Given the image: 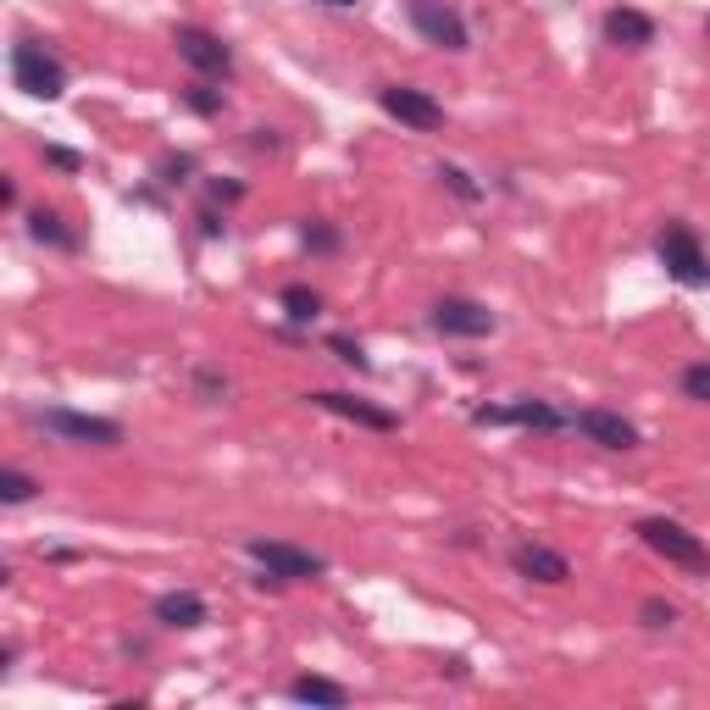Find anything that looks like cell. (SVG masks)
I'll return each mask as SVG.
<instances>
[{
  "label": "cell",
  "instance_id": "4316f807",
  "mask_svg": "<svg viewBox=\"0 0 710 710\" xmlns=\"http://www.w3.org/2000/svg\"><path fill=\"white\" fill-rule=\"evenodd\" d=\"M211 195H217V200H239L244 189H239V184H211Z\"/></svg>",
  "mask_w": 710,
  "mask_h": 710
},
{
  "label": "cell",
  "instance_id": "9c48e42d",
  "mask_svg": "<svg viewBox=\"0 0 710 710\" xmlns=\"http://www.w3.org/2000/svg\"><path fill=\"white\" fill-rule=\"evenodd\" d=\"M434 328L450 339H483V334H494V312L467 295H445V301H434Z\"/></svg>",
  "mask_w": 710,
  "mask_h": 710
},
{
  "label": "cell",
  "instance_id": "8992f818",
  "mask_svg": "<svg viewBox=\"0 0 710 710\" xmlns=\"http://www.w3.org/2000/svg\"><path fill=\"white\" fill-rule=\"evenodd\" d=\"M411 29L428 40V45H439V51H467L472 45L461 12L445 7V0H411Z\"/></svg>",
  "mask_w": 710,
  "mask_h": 710
},
{
  "label": "cell",
  "instance_id": "484cf974",
  "mask_svg": "<svg viewBox=\"0 0 710 710\" xmlns=\"http://www.w3.org/2000/svg\"><path fill=\"white\" fill-rule=\"evenodd\" d=\"M334 350H339V361H350V367H367L361 345H350V339H334Z\"/></svg>",
  "mask_w": 710,
  "mask_h": 710
},
{
  "label": "cell",
  "instance_id": "5b68a950",
  "mask_svg": "<svg viewBox=\"0 0 710 710\" xmlns=\"http://www.w3.org/2000/svg\"><path fill=\"white\" fill-rule=\"evenodd\" d=\"M378 106H383L400 128H411V133H434V128H445V106H439L428 89L389 84V89H378Z\"/></svg>",
  "mask_w": 710,
  "mask_h": 710
},
{
  "label": "cell",
  "instance_id": "6da1fadb",
  "mask_svg": "<svg viewBox=\"0 0 710 710\" xmlns=\"http://www.w3.org/2000/svg\"><path fill=\"white\" fill-rule=\"evenodd\" d=\"M34 422L51 434V439H62V445H89V450H111V445H122V428L111 416H89V411H67V405H45V411H34Z\"/></svg>",
  "mask_w": 710,
  "mask_h": 710
},
{
  "label": "cell",
  "instance_id": "ba28073f",
  "mask_svg": "<svg viewBox=\"0 0 710 710\" xmlns=\"http://www.w3.org/2000/svg\"><path fill=\"white\" fill-rule=\"evenodd\" d=\"M173 45H178V56H184L195 73H206V78H228V73H233V51H228L217 34L195 29V23H184V29L173 34Z\"/></svg>",
  "mask_w": 710,
  "mask_h": 710
},
{
  "label": "cell",
  "instance_id": "d4e9b609",
  "mask_svg": "<svg viewBox=\"0 0 710 710\" xmlns=\"http://www.w3.org/2000/svg\"><path fill=\"white\" fill-rule=\"evenodd\" d=\"M306 244H312V250H334V244H339V233H334L328 222H306Z\"/></svg>",
  "mask_w": 710,
  "mask_h": 710
},
{
  "label": "cell",
  "instance_id": "7a4b0ae2",
  "mask_svg": "<svg viewBox=\"0 0 710 710\" xmlns=\"http://www.w3.org/2000/svg\"><path fill=\"white\" fill-rule=\"evenodd\" d=\"M638 538H644L660 560L682 566V572H710V549L699 544V533H688V527L671 522V516H644V522H638Z\"/></svg>",
  "mask_w": 710,
  "mask_h": 710
},
{
  "label": "cell",
  "instance_id": "e0dca14e",
  "mask_svg": "<svg viewBox=\"0 0 710 710\" xmlns=\"http://www.w3.org/2000/svg\"><path fill=\"white\" fill-rule=\"evenodd\" d=\"M29 233L40 239V244H56V250H78V233L73 228H62V217L56 211H29Z\"/></svg>",
  "mask_w": 710,
  "mask_h": 710
},
{
  "label": "cell",
  "instance_id": "4fadbf2b",
  "mask_svg": "<svg viewBox=\"0 0 710 710\" xmlns=\"http://www.w3.org/2000/svg\"><path fill=\"white\" fill-rule=\"evenodd\" d=\"M511 566L522 578H533V583H566V578H572V560H566L560 549H549V544H516Z\"/></svg>",
  "mask_w": 710,
  "mask_h": 710
},
{
  "label": "cell",
  "instance_id": "cb8c5ba5",
  "mask_svg": "<svg viewBox=\"0 0 710 710\" xmlns=\"http://www.w3.org/2000/svg\"><path fill=\"white\" fill-rule=\"evenodd\" d=\"M439 178H445V184H450V189H456L461 200H478V195H483V189H478V184H472V178H467L461 167H439Z\"/></svg>",
  "mask_w": 710,
  "mask_h": 710
},
{
  "label": "cell",
  "instance_id": "2e32d148",
  "mask_svg": "<svg viewBox=\"0 0 710 710\" xmlns=\"http://www.w3.org/2000/svg\"><path fill=\"white\" fill-rule=\"evenodd\" d=\"M290 699L339 710V704H350V688H345V682H334V677H295V682H290Z\"/></svg>",
  "mask_w": 710,
  "mask_h": 710
},
{
  "label": "cell",
  "instance_id": "52a82bcc",
  "mask_svg": "<svg viewBox=\"0 0 710 710\" xmlns=\"http://www.w3.org/2000/svg\"><path fill=\"white\" fill-rule=\"evenodd\" d=\"M655 250H660V266L677 277V283H688V290H699V283H710V261H704V250H699V239L677 222V228H666L660 239H655Z\"/></svg>",
  "mask_w": 710,
  "mask_h": 710
},
{
  "label": "cell",
  "instance_id": "603a6c76",
  "mask_svg": "<svg viewBox=\"0 0 710 710\" xmlns=\"http://www.w3.org/2000/svg\"><path fill=\"white\" fill-rule=\"evenodd\" d=\"M45 162H51V167H62V173H84V156H78V151H67V145H45Z\"/></svg>",
  "mask_w": 710,
  "mask_h": 710
},
{
  "label": "cell",
  "instance_id": "30bf717a",
  "mask_svg": "<svg viewBox=\"0 0 710 710\" xmlns=\"http://www.w3.org/2000/svg\"><path fill=\"white\" fill-rule=\"evenodd\" d=\"M572 428L589 439V445H605V450H638V428L622 416V411H605V405H589L572 416Z\"/></svg>",
  "mask_w": 710,
  "mask_h": 710
},
{
  "label": "cell",
  "instance_id": "277c9868",
  "mask_svg": "<svg viewBox=\"0 0 710 710\" xmlns=\"http://www.w3.org/2000/svg\"><path fill=\"white\" fill-rule=\"evenodd\" d=\"M12 84L23 89V95H34V100H62V89H67V67L45 51V45H18L12 51Z\"/></svg>",
  "mask_w": 710,
  "mask_h": 710
},
{
  "label": "cell",
  "instance_id": "d6986e66",
  "mask_svg": "<svg viewBox=\"0 0 710 710\" xmlns=\"http://www.w3.org/2000/svg\"><path fill=\"white\" fill-rule=\"evenodd\" d=\"M34 494H40V483H34L29 472H18V467L0 472V500H7V505H29Z\"/></svg>",
  "mask_w": 710,
  "mask_h": 710
},
{
  "label": "cell",
  "instance_id": "83f0119b",
  "mask_svg": "<svg viewBox=\"0 0 710 710\" xmlns=\"http://www.w3.org/2000/svg\"><path fill=\"white\" fill-rule=\"evenodd\" d=\"M323 7H356V0H323Z\"/></svg>",
  "mask_w": 710,
  "mask_h": 710
},
{
  "label": "cell",
  "instance_id": "5bb4252c",
  "mask_svg": "<svg viewBox=\"0 0 710 710\" xmlns=\"http://www.w3.org/2000/svg\"><path fill=\"white\" fill-rule=\"evenodd\" d=\"M156 622H162V627L189 633V627H206V622H211V611H206V600H200L195 589H173V594H162V600H156Z\"/></svg>",
  "mask_w": 710,
  "mask_h": 710
},
{
  "label": "cell",
  "instance_id": "7402d4cb",
  "mask_svg": "<svg viewBox=\"0 0 710 710\" xmlns=\"http://www.w3.org/2000/svg\"><path fill=\"white\" fill-rule=\"evenodd\" d=\"M638 616H644V627H671V622H677V611H671L666 600H644Z\"/></svg>",
  "mask_w": 710,
  "mask_h": 710
},
{
  "label": "cell",
  "instance_id": "ffe728a7",
  "mask_svg": "<svg viewBox=\"0 0 710 710\" xmlns=\"http://www.w3.org/2000/svg\"><path fill=\"white\" fill-rule=\"evenodd\" d=\"M184 106H189V111H200V117H222V89L189 84V89H184Z\"/></svg>",
  "mask_w": 710,
  "mask_h": 710
},
{
  "label": "cell",
  "instance_id": "9a60e30c",
  "mask_svg": "<svg viewBox=\"0 0 710 710\" xmlns=\"http://www.w3.org/2000/svg\"><path fill=\"white\" fill-rule=\"evenodd\" d=\"M605 40L622 45V51H644V45H655V23L633 7H611L605 12Z\"/></svg>",
  "mask_w": 710,
  "mask_h": 710
},
{
  "label": "cell",
  "instance_id": "44dd1931",
  "mask_svg": "<svg viewBox=\"0 0 710 710\" xmlns=\"http://www.w3.org/2000/svg\"><path fill=\"white\" fill-rule=\"evenodd\" d=\"M682 394H688V400H699V405H710V361L682 367Z\"/></svg>",
  "mask_w": 710,
  "mask_h": 710
},
{
  "label": "cell",
  "instance_id": "3957f363",
  "mask_svg": "<svg viewBox=\"0 0 710 710\" xmlns=\"http://www.w3.org/2000/svg\"><path fill=\"white\" fill-rule=\"evenodd\" d=\"M244 555L255 566H266V578L272 583H306V578H323L328 572V560L312 555V549H295V544H283V538H250Z\"/></svg>",
  "mask_w": 710,
  "mask_h": 710
},
{
  "label": "cell",
  "instance_id": "ac0fdd59",
  "mask_svg": "<svg viewBox=\"0 0 710 710\" xmlns=\"http://www.w3.org/2000/svg\"><path fill=\"white\" fill-rule=\"evenodd\" d=\"M283 312L295 323H312L323 312V301H317V290H306V283H290V290H283Z\"/></svg>",
  "mask_w": 710,
  "mask_h": 710
},
{
  "label": "cell",
  "instance_id": "7c38bea8",
  "mask_svg": "<svg viewBox=\"0 0 710 710\" xmlns=\"http://www.w3.org/2000/svg\"><path fill=\"white\" fill-rule=\"evenodd\" d=\"M478 422L489 428H500V422H516V428H538V434H555V428H566V416L555 411V405H544V400H516V405H483L478 411Z\"/></svg>",
  "mask_w": 710,
  "mask_h": 710
},
{
  "label": "cell",
  "instance_id": "8fae6325",
  "mask_svg": "<svg viewBox=\"0 0 710 710\" xmlns=\"http://www.w3.org/2000/svg\"><path fill=\"white\" fill-rule=\"evenodd\" d=\"M317 411H334V416H345V422H356V428H372V434H394L400 422H394V411H383V405H367V400H356V394H339V389H317V394H306Z\"/></svg>",
  "mask_w": 710,
  "mask_h": 710
}]
</instances>
